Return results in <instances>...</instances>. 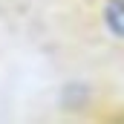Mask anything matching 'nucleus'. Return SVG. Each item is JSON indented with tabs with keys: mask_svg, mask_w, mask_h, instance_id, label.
<instances>
[{
	"mask_svg": "<svg viewBox=\"0 0 124 124\" xmlns=\"http://www.w3.org/2000/svg\"><path fill=\"white\" fill-rule=\"evenodd\" d=\"M104 26L110 35L124 40V0H107L104 3Z\"/></svg>",
	"mask_w": 124,
	"mask_h": 124,
	"instance_id": "1",
	"label": "nucleus"
}]
</instances>
